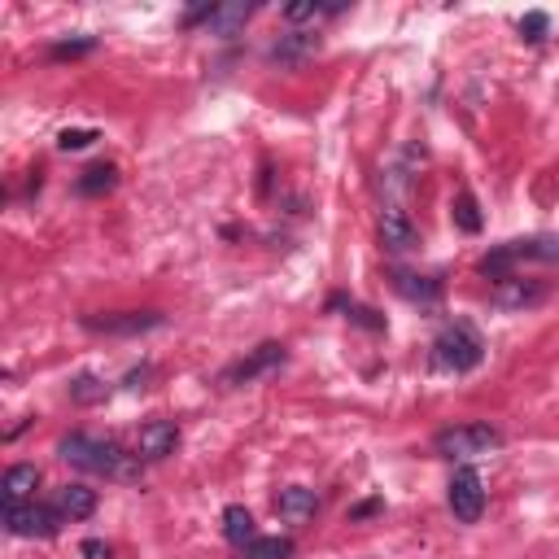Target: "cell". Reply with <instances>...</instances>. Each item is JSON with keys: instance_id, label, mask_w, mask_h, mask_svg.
I'll return each instance as SVG.
<instances>
[{"instance_id": "6da1fadb", "label": "cell", "mask_w": 559, "mask_h": 559, "mask_svg": "<svg viewBox=\"0 0 559 559\" xmlns=\"http://www.w3.org/2000/svg\"><path fill=\"white\" fill-rule=\"evenodd\" d=\"M62 459L79 472L92 477H110V481H140V455H127L110 437H92V433H70L62 437Z\"/></svg>"}, {"instance_id": "7a4b0ae2", "label": "cell", "mask_w": 559, "mask_h": 559, "mask_svg": "<svg viewBox=\"0 0 559 559\" xmlns=\"http://www.w3.org/2000/svg\"><path fill=\"white\" fill-rule=\"evenodd\" d=\"M481 359H485V346L468 324H450L433 337V367H442V372L463 376L472 367H481Z\"/></svg>"}, {"instance_id": "3957f363", "label": "cell", "mask_w": 559, "mask_h": 559, "mask_svg": "<svg viewBox=\"0 0 559 559\" xmlns=\"http://www.w3.org/2000/svg\"><path fill=\"white\" fill-rule=\"evenodd\" d=\"M503 446V433L494 424H455L433 437V450L442 459H481Z\"/></svg>"}, {"instance_id": "277c9868", "label": "cell", "mask_w": 559, "mask_h": 559, "mask_svg": "<svg viewBox=\"0 0 559 559\" xmlns=\"http://www.w3.org/2000/svg\"><path fill=\"white\" fill-rule=\"evenodd\" d=\"M0 516L14 538H57V529H62V511L44 503H5Z\"/></svg>"}, {"instance_id": "5b68a950", "label": "cell", "mask_w": 559, "mask_h": 559, "mask_svg": "<svg viewBox=\"0 0 559 559\" xmlns=\"http://www.w3.org/2000/svg\"><path fill=\"white\" fill-rule=\"evenodd\" d=\"M450 511H455L459 525H477L481 511H485V485L472 468H459L455 477H450V494H446Z\"/></svg>"}, {"instance_id": "8992f818", "label": "cell", "mask_w": 559, "mask_h": 559, "mask_svg": "<svg viewBox=\"0 0 559 559\" xmlns=\"http://www.w3.org/2000/svg\"><path fill=\"white\" fill-rule=\"evenodd\" d=\"M289 359V354H284V346L280 341H263V346L258 350H249L241 363H232L228 372H223V385L228 389H236V385H249V380H258V376H267V372H276V367Z\"/></svg>"}, {"instance_id": "52a82bcc", "label": "cell", "mask_w": 559, "mask_h": 559, "mask_svg": "<svg viewBox=\"0 0 559 559\" xmlns=\"http://www.w3.org/2000/svg\"><path fill=\"white\" fill-rule=\"evenodd\" d=\"M546 302V284L542 280H525V276H507L490 289V306L494 311H529V306Z\"/></svg>"}, {"instance_id": "ba28073f", "label": "cell", "mask_w": 559, "mask_h": 559, "mask_svg": "<svg viewBox=\"0 0 559 559\" xmlns=\"http://www.w3.org/2000/svg\"><path fill=\"white\" fill-rule=\"evenodd\" d=\"M83 328L92 332H110V337H140L149 328H162L158 311H118V315H88Z\"/></svg>"}, {"instance_id": "9c48e42d", "label": "cell", "mask_w": 559, "mask_h": 559, "mask_svg": "<svg viewBox=\"0 0 559 559\" xmlns=\"http://www.w3.org/2000/svg\"><path fill=\"white\" fill-rule=\"evenodd\" d=\"M175 446H180V428H175L171 420H149V424L136 433V455L145 459V463L171 459Z\"/></svg>"}, {"instance_id": "30bf717a", "label": "cell", "mask_w": 559, "mask_h": 559, "mask_svg": "<svg viewBox=\"0 0 559 559\" xmlns=\"http://www.w3.org/2000/svg\"><path fill=\"white\" fill-rule=\"evenodd\" d=\"M380 245L394 249V254L420 245V228H415L411 214L402 206H385V210H380Z\"/></svg>"}, {"instance_id": "8fae6325", "label": "cell", "mask_w": 559, "mask_h": 559, "mask_svg": "<svg viewBox=\"0 0 559 559\" xmlns=\"http://www.w3.org/2000/svg\"><path fill=\"white\" fill-rule=\"evenodd\" d=\"M276 511H280V520H289V525H306V520H315V511H319V494L306 490V485H289V490L276 494Z\"/></svg>"}, {"instance_id": "7c38bea8", "label": "cell", "mask_w": 559, "mask_h": 559, "mask_svg": "<svg viewBox=\"0 0 559 559\" xmlns=\"http://www.w3.org/2000/svg\"><path fill=\"white\" fill-rule=\"evenodd\" d=\"M315 53H319L315 31H289L271 44V62H280V66H302L306 57H315Z\"/></svg>"}, {"instance_id": "4fadbf2b", "label": "cell", "mask_w": 559, "mask_h": 559, "mask_svg": "<svg viewBox=\"0 0 559 559\" xmlns=\"http://www.w3.org/2000/svg\"><path fill=\"white\" fill-rule=\"evenodd\" d=\"M394 289L407 297V302H420V306H433L442 297V280L437 276H415V271H394Z\"/></svg>"}, {"instance_id": "5bb4252c", "label": "cell", "mask_w": 559, "mask_h": 559, "mask_svg": "<svg viewBox=\"0 0 559 559\" xmlns=\"http://www.w3.org/2000/svg\"><path fill=\"white\" fill-rule=\"evenodd\" d=\"M254 9L258 5H214V14L206 22V31L210 35H219V40H232V35H241L245 31V22L254 18Z\"/></svg>"}, {"instance_id": "9a60e30c", "label": "cell", "mask_w": 559, "mask_h": 559, "mask_svg": "<svg viewBox=\"0 0 559 559\" xmlns=\"http://www.w3.org/2000/svg\"><path fill=\"white\" fill-rule=\"evenodd\" d=\"M57 511H62V520H88L97 511V490H88V485H62L57 490Z\"/></svg>"}, {"instance_id": "2e32d148", "label": "cell", "mask_w": 559, "mask_h": 559, "mask_svg": "<svg viewBox=\"0 0 559 559\" xmlns=\"http://www.w3.org/2000/svg\"><path fill=\"white\" fill-rule=\"evenodd\" d=\"M507 254L516 263H559V236H529V241H511Z\"/></svg>"}, {"instance_id": "e0dca14e", "label": "cell", "mask_w": 559, "mask_h": 559, "mask_svg": "<svg viewBox=\"0 0 559 559\" xmlns=\"http://www.w3.org/2000/svg\"><path fill=\"white\" fill-rule=\"evenodd\" d=\"M35 485H40V468L35 463H14L5 472V481H0V490H5V503H27L35 494Z\"/></svg>"}, {"instance_id": "ac0fdd59", "label": "cell", "mask_w": 559, "mask_h": 559, "mask_svg": "<svg viewBox=\"0 0 559 559\" xmlns=\"http://www.w3.org/2000/svg\"><path fill=\"white\" fill-rule=\"evenodd\" d=\"M346 5H315V0H297V5H284V22H293V27H319V22L337 18Z\"/></svg>"}, {"instance_id": "d6986e66", "label": "cell", "mask_w": 559, "mask_h": 559, "mask_svg": "<svg viewBox=\"0 0 559 559\" xmlns=\"http://www.w3.org/2000/svg\"><path fill=\"white\" fill-rule=\"evenodd\" d=\"M223 538H228L232 546H241V551L258 538V533H254V516H249V507L232 503L228 511H223Z\"/></svg>"}, {"instance_id": "ffe728a7", "label": "cell", "mask_w": 559, "mask_h": 559, "mask_svg": "<svg viewBox=\"0 0 559 559\" xmlns=\"http://www.w3.org/2000/svg\"><path fill=\"white\" fill-rule=\"evenodd\" d=\"M114 184H118V171H114L110 162H101V166H88V171L79 175V193H83V197H105Z\"/></svg>"}, {"instance_id": "44dd1931", "label": "cell", "mask_w": 559, "mask_h": 559, "mask_svg": "<svg viewBox=\"0 0 559 559\" xmlns=\"http://www.w3.org/2000/svg\"><path fill=\"white\" fill-rule=\"evenodd\" d=\"M241 555L245 559H293V538H280V533L276 538H254Z\"/></svg>"}, {"instance_id": "7402d4cb", "label": "cell", "mask_w": 559, "mask_h": 559, "mask_svg": "<svg viewBox=\"0 0 559 559\" xmlns=\"http://www.w3.org/2000/svg\"><path fill=\"white\" fill-rule=\"evenodd\" d=\"M105 394H110V385H105L101 376H88V372H83V376L70 380V398H75L79 407H92V402H101Z\"/></svg>"}, {"instance_id": "603a6c76", "label": "cell", "mask_w": 559, "mask_h": 559, "mask_svg": "<svg viewBox=\"0 0 559 559\" xmlns=\"http://www.w3.org/2000/svg\"><path fill=\"white\" fill-rule=\"evenodd\" d=\"M88 53H97V40H92V35H79V40H57L49 49L53 62H75V57H88Z\"/></svg>"}, {"instance_id": "cb8c5ba5", "label": "cell", "mask_w": 559, "mask_h": 559, "mask_svg": "<svg viewBox=\"0 0 559 559\" xmlns=\"http://www.w3.org/2000/svg\"><path fill=\"white\" fill-rule=\"evenodd\" d=\"M455 223H459L463 232H472V236L481 232V214H477V201H472V193H459L455 197Z\"/></svg>"}, {"instance_id": "d4e9b609", "label": "cell", "mask_w": 559, "mask_h": 559, "mask_svg": "<svg viewBox=\"0 0 559 559\" xmlns=\"http://www.w3.org/2000/svg\"><path fill=\"white\" fill-rule=\"evenodd\" d=\"M332 306H346V319H354V324H363V328H372V332H385V319H380L376 311H367V306H359V302L332 297Z\"/></svg>"}, {"instance_id": "484cf974", "label": "cell", "mask_w": 559, "mask_h": 559, "mask_svg": "<svg viewBox=\"0 0 559 559\" xmlns=\"http://www.w3.org/2000/svg\"><path fill=\"white\" fill-rule=\"evenodd\" d=\"M92 140H101L92 127H66V132L57 136V149H62V153H79V149H88Z\"/></svg>"}, {"instance_id": "4316f807", "label": "cell", "mask_w": 559, "mask_h": 559, "mask_svg": "<svg viewBox=\"0 0 559 559\" xmlns=\"http://www.w3.org/2000/svg\"><path fill=\"white\" fill-rule=\"evenodd\" d=\"M546 27H551V18H546V14H538V9L520 18V35H525L529 44H542V40H546Z\"/></svg>"}, {"instance_id": "83f0119b", "label": "cell", "mask_w": 559, "mask_h": 559, "mask_svg": "<svg viewBox=\"0 0 559 559\" xmlns=\"http://www.w3.org/2000/svg\"><path fill=\"white\" fill-rule=\"evenodd\" d=\"M79 555H83V559H114L110 542H101V538H88V542L79 546Z\"/></svg>"}, {"instance_id": "f1b7e54d", "label": "cell", "mask_w": 559, "mask_h": 559, "mask_svg": "<svg viewBox=\"0 0 559 559\" xmlns=\"http://www.w3.org/2000/svg\"><path fill=\"white\" fill-rule=\"evenodd\" d=\"M376 511H380V498H367V503H359V507L350 511V516H354V520H363V516H376Z\"/></svg>"}]
</instances>
